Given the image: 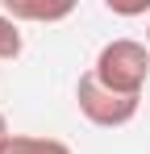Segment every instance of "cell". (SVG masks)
I'll use <instances>...</instances> for the list:
<instances>
[{
    "label": "cell",
    "mask_w": 150,
    "mask_h": 154,
    "mask_svg": "<svg viewBox=\"0 0 150 154\" xmlns=\"http://www.w3.org/2000/svg\"><path fill=\"white\" fill-rule=\"evenodd\" d=\"M92 75L100 88L117 92V96H142L150 79V46L138 38H113L104 42L92 63Z\"/></svg>",
    "instance_id": "cell-1"
},
{
    "label": "cell",
    "mask_w": 150,
    "mask_h": 154,
    "mask_svg": "<svg viewBox=\"0 0 150 154\" xmlns=\"http://www.w3.org/2000/svg\"><path fill=\"white\" fill-rule=\"evenodd\" d=\"M108 13H117V17H146V13H150V0H138V4H121V0H108Z\"/></svg>",
    "instance_id": "cell-6"
},
{
    "label": "cell",
    "mask_w": 150,
    "mask_h": 154,
    "mask_svg": "<svg viewBox=\"0 0 150 154\" xmlns=\"http://www.w3.org/2000/svg\"><path fill=\"white\" fill-rule=\"evenodd\" d=\"M17 54H21V29L0 8V58H17Z\"/></svg>",
    "instance_id": "cell-5"
},
{
    "label": "cell",
    "mask_w": 150,
    "mask_h": 154,
    "mask_svg": "<svg viewBox=\"0 0 150 154\" xmlns=\"http://www.w3.org/2000/svg\"><path fill=\"white\" fill-rule=\"evenodd\" d=\"M8 137H13V133H8V121H4V112H0V146H4Z\"/></svg>",
    "instance_id": "cell-7"
},
{
    "label": "cell",
    "mask_w": 150,
    "mask_h": 154,
    "mask_svg": "<svg viewBox=\"0 0 150 154\" xmlns=\"http://www.w3.org/2000/svg\"><path fill=\"white\" fill-rule=\"evenodd\" d=\"M75 104H79V112L100 129H121L129 125L133 117H138V104L142 96H117V92H108V88H100L96 75L88 71V75H79L75 83Z\"/></svg>",
    "instance_id": "cell-2"
},
{
    "label": "cell",
    "mask_w": 150,
    "mask_h": 154,
    "mask_svg": "<svg viewBox=\"0 0 150 154\" xmlns=\"http://www.w3.org/2000/svg\"><path fill=\"white\" fill-rule=\"evenodd\" d=\"M4 13L13 17V21H67L75 13L71 0H58V4H38V0H8L4 4Z\"/></svg>",
    "instance_id": "cell-3"
},
{
    "label": "cell",
    "mask_w": 150,
    "mask_h": 154,
    "mask_svg": "<svg viewBox=\"0 0 150 154\" xmlns=\"http://www.w3.org/2000/svg\"><path fill=\"white\" fill-rule=\"evenodd\" d=\"M0 154H75L67 142H58V137H33V133H13Z\"/></svg>",
    "instance_id": "cell-4"
},
{
    "label": "cell",
    "mask_w": 150,
    "mask_h": 154,
    "mask_svg": "<svg viewBox=\"0 0 150 154\" xmlns=\"http://www.w3.org/2000/svg\"><path fill=\"white\" fill-rule=\"evenodd\" d=\"M146 46H150V25H146Z\"/></svg>",
    "instance_id": "cell-8"
}]
</instances>
